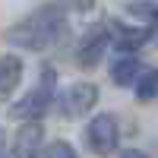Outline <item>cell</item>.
Wrapping results in <instances>:
<instances>
[{
    "label": "cell",
    "instance_id": "1",
    "mask_svg": "<svg viewBox=\"0 0 158 158\" xmlns=\"http://www.w3.org/2000/svg\"><path fill=\"white\" fill-rule=\"evenodd\" d=\"M67 35V10L60 3H44L35 13H29L22 22H16L13 29L3 32V41L22 51H48L51 44H57Z\"/></svg>",
    "mask_w": 158,
    "mask_h": 158
},
{
    "label": "cell",
    "instance_id": "2",
    "mask_svg": "<svg viewBox=\"0 0 158 158\" xmlns=\"http://www.w3.org/2000/svg\"><path fill=\"white\" fill-rule=\"evenodd\" d=\"M54 95H57V73H54V67H44L41 79L32 85V92H25V95L13 104L10 114L16 117V120H41L48 114V108L54 104Z\"/></svg>",
    "mask_w": 158,
    "mask_h": 158
},
{
    "label": "cell",
    "instance_id": "3",
    "mask_svg": "<svg viewBox=\"0 0 158 158\" xmlns=\"http://www.w3.org/2000/svg\"><path fill=\"white\" fill-rule=\"evenodd\" d=\"M85 149L98 158H108L117 152V142H120V127H117V117L114 114H95L85 127Z\"/></svg>",
    "mask_w": 158,
    "mask_h": 158
},
{
    "label": "cell",
    "instance_id": "4",
    "mask_svg": "<svg viewBox=\"0 0 158 158\" xmlns=\"http://www.w3.org/2000/svg\"><path fill=\"white\" fill-rule=\"evenodd\" d=\"M95 104H98V85L95 82H73L70 89L60 92V114L70 117V120L85 117Z\"/></svg>",
    "mask_w": 158,
    "mask_h": 158
},
{
    "label": "cell",
    "instance_id": "5",
    "mask_svg": "<svg viewBox=\"0 0 158 158\" xmlns=\"http://www.w3.org/2000/svg\"><path fill=\"white\" fill-rule=\"evenodd\" d=\"M108 44H111V32L104 29V25H92V29L82 35L79 48H76V60H79V67H82V70L98 67V60L104 57Z\"/></svg>",
    "mask_w": 158,
    "mask_h": 158
},
{
    "label": "cell",
    "instance_id": "6",
    "mask_svg": "<svg viewBox=\"0 0 158 158\" xmlns=\"http://www.w3.org/2000/svg\"><path fill=\"white\" fill-rule=\"evenodd\" d=\"M41 139H44V127L41 120H22V127L13 136V158H41Z\"/></svg>",
    "mask_w": 158,
    "mask_h": 158
},
{
    "label": "cell",
    "instance_id": "7",
    "mask_svg": "<svg viewBox=\"0 0 158 158\" xmlns=\"http://www.w3.org/2000/svg\"><path fill=\"white\" fill-rule=\"evenodd\" d=\"M111 32V41L117 51H123V54H133V51H139L142 44L152 38V29H146V25H123V22H111L108 25Z\"/></svg>",
    "mask_w": 158,
    "mask_h": 158
},
{
    "label": "cell",
    "instance_id": "8",
    "mask_svg": "<svg viewBox=\"0 0 158 158\" xmlns=\"http://www.w3.org/2000/svg\"><path fill=\"white\" fill-rule=\"evenodd\" d=\"M22 73H25L22 57H16V54H3L0 57V101H6L13 92L19 89Z\"/></svg>",
    "mask_w": 158,
    "mask_h": 158
},
{
    "label": "cell",
    "instance_id": "9",
    "mask_svg": "<svg viewBox=\"0 0 158 158\" xmlns=\"http://www.w3.org/2000/svg\"><path fill=\"white\" fill-rule=\"evenodd\" d=\"M139 73H142V63L133 54H123V57H117L111 63V82L114 85H133Z\"/></svg>",
    "mask_w": 158,
    "mask_h": 158
},
{
    "label": "cell",
    "instance_id": "10",
    "mask_svg": "<svg viewBox=\"0 0 158 158\" xmlns=\"http://www.w3.org/2000/svg\"><path fill=\"white\" fill-rule=\"evenodd\" d=\"M133 89H136V98L139 101H155L158 98V70H142L139 76H136V82H133Z\"/></svg>",
    "mask_w": 158,
    "mask_h": 158
},
{
    "label": "cell",
    "instance_id": "11",
    "mask_svg": "<svg viewBox=\"0 0 158 158\" xmlns=\"http://www.w3.org/2000/svg\"><path fill=\"white\" fill-rule=\"evenodd\" d=\"M127 13L158 29V0H130V3H127Z\"/></svg>",
    "mask_w": 158,
    "mask_h": 158
},
{
    "label": "cell",
    "instance_id": "12",
    "mask_svg": "<svg viewBox=\"0 0 158 158\" xmlns=\"http://www.w3.org/2000/svg\"><path fill=\"white\" fill-rule=\"evenodd\" d=\"M44 158H76V149L70 146V142L57 139V142H51V146L44 149Z\"/></svg>",
    "mask_w": 158,
    "mask_h": 158
},
{
    "label": "cell",
    "instance_id": "13",
    "mask_svg": "<svg viewBox=\"0 0 158 158\" xmlns=\"http://www.w3.org/2000/svg\"><path fill=\"white\" fill-rule=\"evenodd\" d=\"M73 6H76L79 13H89L92 6H95V0H73Z\"/></svg>",
    "mask_w": 158,
    "mask_h": 158
},
{
    "label": "cell",
    "instance_id": "14",
    "mask_svg": "<svg viewBox=\"0 0 158 158\" xmlns=\"http://www.w3.org/2000/svg\"><path fill=\"white\" fill-rule=\"evenodd\" d=\"M120 158H149V155H146V152H139V149H123Z\"/></svg>",
    "mask_w": 158,
    "mask_h": 158
},
{
    "label": "cell",
    "instance_id": "15",
    "mask_svg": "<svg viewBox=\"0 0 158 158\" xmlns=\"http://www.w3.org/2000/svg\"><path fill=\"white\" fill-rule=\"evenodd\" d=\"M0 158H13V155L6 152V142H3V130H0Z\"/></svg>",
    "mask_w": 158,
    "mask_h": 158
}]
</instances>
